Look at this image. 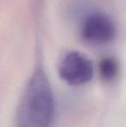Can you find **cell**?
<instances>
[{
	"label": "cell",
	"mask_w": 126,
	"mask_h": 127,
	"mask_svg": "<svg viewBox=\"0 0 126 127\" xmlns=\"http://www.w3.org/2000/svg\"><path fill=\"white\" fill-rule=\"evenodd\" d=\"M118 72V62L112 57H104L99 62V73L103 79L111 80L117 76Z\"/></svg>",
	"instance_id": "obj_4"
},
{
	"label": "cell",
	"mask_w": 126,
	"mask_h": 127,
	"mask_svg": "<svg viewBox=\"0 0 126 127\" xmlns=\"http://www.w3.org/2000/svg\"><path fill=\"white\" fill-rule=\"evenodd\" d=\"M116 26L105 14L91 13L85 17L81 25V34L86 41L93 43H107L116 36Z\"/></svg>",
	"instance_id": "obj_3"
},
{
	"label": "cell",
	"mask_w": 126,
	"mask_h": 127,
	"mask_svg": "<svg viewBox=\"0 0 126 127\" xmlns=\"http://www.w3.org/2000/svg\"><path fill=\"white\" fill-rule=\"evenodd\" d=\"M93 62L85 55L72 51L64 55L59 66V74L67 84L79 86L93 79Z\"/></svg>",
	"instance_id": "obj_2"
},
{
	"label": "cell",
	"mask_w": 126,
	"mask_h": 127,
	"mask_svg": "<svg viewBox=\"0 0 126 127\" xmlns=\"http://www.w3.org/2000/svg\"><path fill=\"white\" fill-rule=\"evenodd\" d=\"M54 103L48 79L36 70L29 80L21 100L17 127H49L53 120Z\"/></svg>",
	"instance_id": "obj_1"
}]
</instances>
